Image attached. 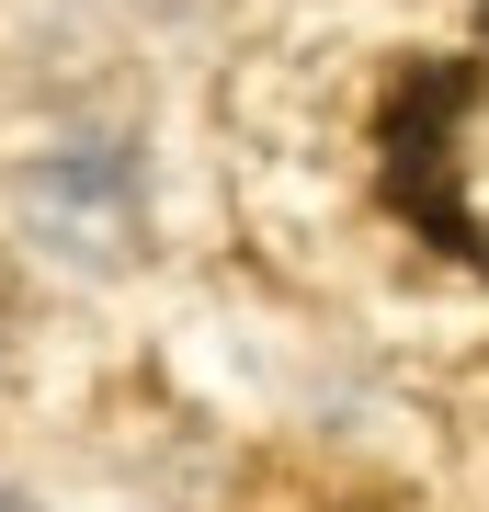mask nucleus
<instances>
[{"label": "nucleus", "instance_id": "2", "mask_svg": "<svg viewBox=\"0 0 489 512\" xmlns=\"http://www.w3.org/2000/svg\"><path fill=\"white\" fill-rule=\"evenodd\" d=\"M0 512H35V501H23V490H0Z\"/></svg>", "mask_w": 489, "mask_h": 512}, {"label": "nucleus", "instance_id": "1", "mask_svg": "<svg viewBox=\"0 0 489 512\" xmlns=\"http://www.w3.org/2000/svg\"><path fill=\"white\" fill-rule=\"evenodd\" d=\"M467 92H478V69H421V80H399V103H387V183H399V205H410L433 239H455V251L489 262L478 217L455 205V114H467Z\"/></svg>", "mask_w": 489, "mask_h": 512}]
</instances>
